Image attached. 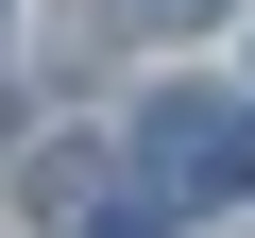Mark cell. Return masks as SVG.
Masks as SVG:
<instances>
[{
    "label": "cell",
    "mask_w": 255,
    "mask_h": 238,
    "mask_svg": "<svg viewBox=\"0 0 255 238\" xmlns=\"http://www.w3.org/2000/svg\"><path fill=\"white\" fill-rule=\"evenodd\" d=\"M153 170H170V204H221L238 187V102H204V85L153 102Z\"/></svg>",
    "instance_id": "1"
},
{
    "label": "cell",
    "mask_w": 255,
    "mask_h": 238,
    "mask_svg": "<svg viewBox=\"0 0 255 238\" xmlns=\"http://www.w3.org/2000/svg\"><path fill=\"white\" fill-rule=\"evenodd\" d=\"M136 17H204V0H136Z\"/></svg>",
    "instance_id": "2"
}]
</instances>
